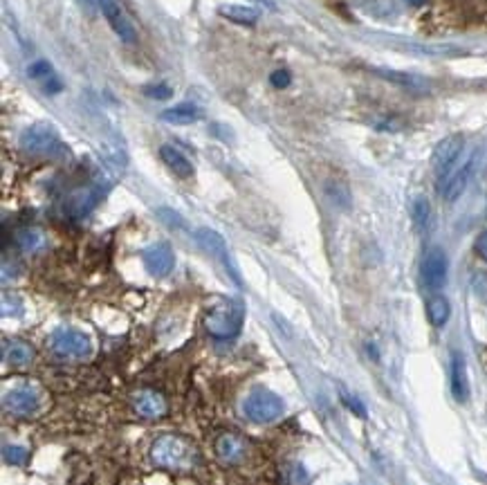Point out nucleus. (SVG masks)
Returning a JSON list of instances; mask_svg holds the SVG:
<instances>
[{"label":"nucleus","instance_id":"obj_23","mask_svg":"<svg viewBox=\"0 0 487 485\" xmlns=\"http://www.w3.org/2000/svg\"><path fill=\"white\" fill-rule=\"evenodd\" d=\"M411 216H413L415 227L424 229L426 225H429V220H431V205H429V200L422 198V196L415 198L413 200V207H411Z\"/></svg>","mask_w":487,"mask_h":485},{"label":"nucleus","instance_id":"obj_19","mask_svg":"<svg viewBox=\"0 0 487 485\" xmlns=\"http://www.w3.org/2000/svg\"><path fill=\"white\" fill-rule=\"evenodd\" d=\"M34 358V351L25 341H5L3 344V360L11 366H25Z\"/></svg>","mask_w":487,"mask_h":485},{"label":"nucleus","instance_id":"obj_1","mask_svg":"<svg viewBox=\"0 0 487 485\" xmlns=\"http://www.w3.org/2000/svg\"><path fill=\"white\" fill-rule=\"evenodd\" d=\"M151 460L164 470L184 472L196 463V447L182 436L164 434L151 445Z\"/></svg>","mask_w":487,"mask_h":485},{"label":"nucleus","instance_id":"obj_2","mask_svg":"<svg viewBox=\"0 0 487 485\" xmlns=\"http://www.w3.org/2000/svg\"><path fill=\"white\" fill-rule=\"evenodd\" d=\"M245 308L241 301H222L205 315V328L216 339H232L241 333Z\"/></svg>","mask_w":487,"mask_h":485},{"label":"nucleus","instance_id":"obj_7","mask_svg":"<svg viewBox=\"0 0 487 485\" xmlns=\"http://www.w3.org/2000/svg\"><path fill=\"white\" fill-rule=\"evenodd\" d=\"M141 261H144L146 270L151 277L164 279L171 275V270L175 265V254L173 247L169 243H156L148 245L144 252H141Z\"/></svg>","mask_w":487,"mask_h":485},{"label":"nucleus","instance_id":"obj_28","mask_svg":"<svg viewBox=\"0 0 487 485\" xmlns=\"http://www.w3.org/2000/svg\"><path fill=\"white\" fill-rule=\"evenodd\" d=\"M144 94L151 99H171L173 97V88L166 84H158V86H146Z\"/></svg>","mask_w":487,"mask_h":485},{"label":"nucleus","instance_id":"obj_4","mask_svg":"<svg viewBox=\"0 0 487 485\" xmlns=\"http://www.w3.org/2000/svg\"><path fill=\"white\" fill-rule=\"evenodd\" d=\"M20 149L25 153H32V156H54V153L63 151L61 139H58V133L54 131V126L45 124V122L34 124L23 131Z\"/></svg>","mask_w":487,"mask_h":485},{"label":"nucleus","instance_id":"obj_8","mask_svg":"<svg viewBox=\"0 0 487 485\" xmlns=\"http://www.w3.org/2000/svg\"><path fill=\"white\" fill-rule=\"evenodd\" d=\"M462 146H465V139H462V135H449L436 146L431 162H434V171H436L438 177H441V180H443V177H447L451 167H454L456 160L460 158Z\"/></svg>","mask_w":487,"mask_h":485},{"label":"nucleus","instance_id":"obj_5","mask_svg":"<svg viewBox=\"0 0 487 485\" xmlns=\"http://www.w3.org/2000/svg\"><path fill=\"white\" fill-rule=\"evenodd\" d=\"M50 348L65 360H83L92 353L88 335L75 328H58L50 335Z\"/></svg>","mask_w":487,"mask_h":485},{"label":"nucleus","instance_id":"obj_24","mask_svg":"<svg viewBox=\"0 0 487 485\" xmlns=\"http://www.w3.org/2000/svg\"><path fill=\"white\" fill-rule=\"evenodd\" d=\"M281 477L285 485H310V477H308L305 467L299 463H288L281 470Z\"/></svg>","mask_w":487,"mask_h":485},{"label":"nucleus","instance_id":"obj_10","mask_svg":"<svg viewBox=\"0 0 487 485\" xmlns=\"http://www.w3.org/2000/svg\"><path fill=\"white\" fill-rule=\"evenodd\" d=\"M196 241L203 245L205 252H209L213 258H216V261H220L222 267L227 270L236 281H241L239 279V272H236V267H234L232 256H229L227 243H224V239H222L218 232H213V229H198L196 232Z\"/></svg>","mask_w":487,"mask_h":485},{"label":"nucleus","instance_id":"obj_29","mask_svg":"<svg viewBox=\"0 0 487 485\" xmlns=\"http://www.w3.org/2000/svg\"><path fill=\"white\" fill-rule=\"evenodd\" d=\"M27 75H30L32 79H47V77L52 75V65L47 63V61H37V63L30 65Z\"/></svg>","mask_w":487,"mask_h":485},{"label":"nucleus","instance_id":"obj_15","mask_svg":"<svg viewBox=\"0 0 487 485\" xmlns=\"http://www.w3.org/2000/svg\"><path fill=\"white\" fill-rule=\"evenodd\" d=\"M451 393L458 402L469 400V380H467V366L460 353L451 355Z\"/></svg>","mask_w":487,"mask_h":485},{"label":"nucleus","instance_id":"obj_26","mask_svg":"<svg viewBox=\"0 0 487 485\" xmlns=\"http://www.w3.org/2000/svg\"><path fill=\"white\" fill-rule=\"evenodd\" d=\"M326 191H328V198L337 207H341V209H348L350 207V191H348V187L343 184V182H337V180L335 182H328Z\"/></svg>","mask_w":487,"mask_h":485},{"label":"nucleus","instance_id":"obj_33","mask_svg":"<svg viewBox=\"0 0 487 485\" xmlns=\"http://www.w3.org/2000/svg\"><path fill=\"white\" fill-rule=\"evenodd\" d=\"M158 214H160V216H166V218H164L166 222H171V225H182L180 216H177L175 211H171V209H160Z\"/></svg>","mask_w":487,"mask_h":485},{"label":"nucleus","instance_id":"obj_12","mask_svg":"<svg viewBox=\"0 0 487 485\" xmlns=\"http://www.w3.org/2000/svg\"><path fill=\"white\" fill-rule=\"evenodd\" d=\"M101 7V14L106 16V20L110 23V27L115 30V34L120 37L124 43H135L137 41V32L133 27V23L126 18V14L122 11V7L117 5V0H97Z\"/></svg>","mask_w":487,"mask_h":485},{"label":"nucleus","instance_id":"obj_14","mask_svg":"<svg viewBox=\"0 0 487 485\" xmlns=\"http://www.w3.org/2000/svg\"><path fill=\"white\" fill-rule=\"evenodd\" d=\"M133 407L141 418H151V420L162 418L166 409H169L166 407L164 396L153 391V389H141V391H137L133 396Z\"/></svg>","mask_w":487,"mask_h":485},{"label":"nucleus","instance_id":"obj_6","mask_svg":"<svg viewBox=\"0 0 487 485\" xmlns=\"http://www.w3.org/2000/svg\"><path fill=\"white\" fill-rule=\"evenodd\" d=\"M41 391L37 386H14L11 391L5 393L3 405L9 413L14 416H34L39 409H41Z\"/></svg>","mask_w":487,"mask_h":485},{"label":"nucleus","instance_id":"obj_32","mask_svg":"<svg viewBox=\"0 0 487 485\" xmlns=\"http://www.w3.org/2000/svg\"><path fill=\"white\" fill-rule=\"evenodd\" d=\"M476 252L487 261V229L479 234V239H476Z\"/></svg>","mask_w":487,"mask_h":485},{"label":"nucleus","instance_id":"obj_11","mask_svg":"<svg viewBox=\"0 0 487 485\" xmlns=\"http://www.w3.org/2000/svg\"><path fill=\"white\" fill-rule=\"evenodd\" d=\"M422 281L429 290H441L447 281V256L441 247L426 252L422 261Z\"/></svg>","mask_w":487,"mask_h":485},{"label":"nucleus","instance_id":"obj_30","mask_svg":"<svg viewBox=\"0 0 487 485\" xmlns=\"http://www.w3.org/2000/svg\"><path fill=\"white\" fill-rule=\"evenodd\" d=\"M290 81H292V75H290L285 68L274 70V73L270 75V84L274 86V88H288V86H290Z\"/></svg>","mask_w":487,"mask_h":485},{"label":"nucleus","instance_id":"obj_25","mask_svg":"<svg viewBox=\"0 0 487 485\" xmlns=\"http://www.w3.org/2000/svg\"><path fill=\"white\" fill-rule=\"evenodd\" d=\"M379 77H384L388 81H393L398 86H405V88H424L426 81L415 77V75H405V73H388V70H377Z\"/></svg>","mask_w":487,"mask_h":485},{"label":"nucleus","instance_id":"obj_9","mask_svg":"<svg viewBox=\"0 0 487 485\" xmlns=\"http://www.w3.org/2000/svg\"><path fill=\"white\" fill-rule=\"evenodd\" d=\"M101 198H103V189L97 184L77 189V191H72L65 200V214L72 216V218L88 216L90 211L101 203Z\"/></svg>","mask_w":487,"mask_h":485},{"label":"nucleus","instance_id":"obj_22","mask_svg":"<svg viewBox=\"0 0 487 485\" xmlns=\"http://www.w3.org/2000/svg\"><path fill=\"white\" fill-rule=\"evenodd\" d=\"M220 14L241 25H254L258 20V11L254 7H243V5H224L220 7Z\"/></svg>","mask_w":487,"mask_h":485},{"label":"nucleus","instance_id":"obj_34","mask_svg":"<svg viewBox=\"0 0 487 485\" xmlns=\"http://www.w3.org/2000/svg\"><path fill=\"white\" fill-rule=\"evenodd\" d=\"M407 3H409V5H413V7H420V5H424V3H426V0H407Z\"/></svg>","mask_w":487,"mask_h":485},{"label":"nucleus","instance_id":"obj_27","mask_svg":"<svg viewBox=\"0 0 487 485\" xmlns=\"http://www.w3.org/2000/svg\"><path fill=\"white\" fill-rule=\"evenodd\" d=\"M3 456L9 465H25L27 463V458H30V452L25 447H20V445H7L3 449Z\"/></svg>","mask_w":487,"mask_h":485},{"label":"nucleus","instance_id":"obj_16","mask_svg":"<svg viewBox=\"0 0 487 485\" xmlns=\"http://www.w3.org/2000/svg\"><path fill=\"white\" fill-rule=\"evenodd\" d=\"M472 171H474V158L462 164V167H460L454 175H449V180H447L445 187H443V196H445V200H449V203H454V200H458L462 194H465L467 182H469V177H472Z\"/></svg>","mask_w":487,"mask_h":485},{"label":"nucleus","instance_id":"obj_18","mask_svg":"<svg viewBox=\"0 0 487 485\" xmlns=\"http://www.w3.org/2000/svg\"><path fill=\"white\" fill-rule=\"evenodd\" d=\"M160 117H162L164 122H169V124L182 126V124L196 122L198 117H200V108H198L194 101H182V103H175V106H171V108L162 111Z\"/></svg>","mask_w":487,"mask_h":485},{"label":"nucleus","instance_id":"obj_20","mask_svg":"<svg viewBox=\"0 0 487 485\" xmlns=\"http://www.w3.org/2000/svg\"><path fill=\"white\" fill-rule=\"evenodd\" d=\"M426 317H429L431 326L436 328H443L449 317H451V306L445 297H441V294H436V297H431L429 301H426Z\"/></svg>","mask_w":487,"mask_h":485},{"label":"nucleus","instance_id":"obj_3","mask_svg":"<svg viewBox=\"0 0 487 485\" xmlns=\"http://www.w3.org/2000/svg\"><path fill=\"white\" fill-rule=\"evenodd\" d=\"M283 411H285V405H283L281 396H277L274 391H270V389H263V386L249 391L247 398L243 400L245 418L256 424L274 422L283 416Z\"/></svg>","mask_w":487,"mask_h":485},{"label":"nucleus","instance_id":"obj_17","mask_svg":"<svg viewBox=\"0 0 487 485\" xmlns=\"http://www.w3.org/2000/svg\"><path fill=\"white\" fill-rule=\"evenodd\" d=\"M160 158L177 177H191L194 175V164L189 162L175 146H171V144L160 146Z\"/></svg>","mask_w":487,"mask_h":485},{"label":"nucleus","instance_id":"obj_13","mask_svg":"<svg viewBox=\"0 0 487 485\" xmlns=\"http://www.w3.org/2000/svg\"><path fill=\"white\" fill-rule=\"evenodd\" d=\"M213 449H216V456L227 465H236L241 463L247 454V443L241 439L239 434H232V432H224L220 434L216 443H213Z\"/></svg>","mask_w":487,"mask_h":485},{"label":"nucleus","instance_id":"obj_21","mask_svg":"<svg viewBox=\"0 0 487 485\" xmlns=\"http://www.w3.org/2000/svg\"><path fill=\"white\" fill-rule=\"evenodd\" d=\"M16 243L23 252H39L41 247L45 245V234L37 227H25L16 234Z\"/></svg>","mask_w":487,"mask_h":485},{"label":"nucleus","instance_id":"obj_31","mask_svg":"<svg viewBox=\"0 0 487 485\" xmlns=\"http://www.w3.org/2000/svg\"><path fill=\"white\" fill-rule=\"evenodd\" d=\"M343 402H346L348 409L358 413L360 418H366V407L362 405V402H360L358 398H353V396H343Z\"/></svg>","mask_w":487,"mask_h":485}]
</instances>
